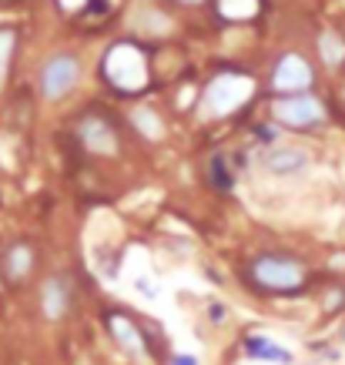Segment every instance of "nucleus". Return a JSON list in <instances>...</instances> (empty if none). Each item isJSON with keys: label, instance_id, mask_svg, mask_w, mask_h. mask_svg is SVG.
Here are the masks:
<instances>
[{"label": "nucleus", "instance_id": "obj_1", "mask_svg": "<svg viewBox=\"0 0 345 365\" xmlns=\"http://www.w3.org/2000/svg\"><path fill=\"white\" fill-rule=\"evenodd\" d=\"M252 91H255V81L248 78V74H218L205 88V94H201V104H198L201 118H208V121L228 118V114L238 111L252 98Z\"/></svg>", "mask_w": 345, "mask_h": 365}, {"label": "nucleus", "instance_id": "obj_2", "mask_svg": "<svg viewBox=\"0 0 345 365\" xmlns=\"http://www.w3.org/2000/svg\"><path fill=\"white\" fill-rule=\"evenodd\" d=\"M104 78L111 81L118 91L124 94H138V91L148 84V61L145 54L134 44H114L108 54H104Z\"/></svg>", "mask_w": 345, "mask_h": 365}, {"label": "nucleus", "instance_id": "obj_3", "mask_svg": "<svg viewBox=\"0 0 345 365\" xmlns=\"http://www.w3.org/2000/svg\"><path fill=\"white\" fill-rule=\"evenodd\" d=\"M272 114L275 121L285 124V128H312V124L325 121V108L322 101H315L312 94H282L275 104H272Z\"/></svg>", "mask_w": 345, "mask_h": 365}, {"label": "nucleus", "instance_id": "obj_4", "mask_svg": "<svg viewBox=\"0 0 345 365\" xmlns=\"http://www.w3.org/2000/svg\"><path fill=\"white\" fill-rule=\"evenodd\" d=\"M252 275H255L258 285H265V288H275V292H295V288H302V282H305V268H302L299 262H292V258L265 255V258H258L255 262Z\"/></svg>", "mask_w": 345, "mask_h": 365}, {"label": "nucleus", "instance_id": "obj_5", "mask_svg": "<svg viewBox=\"0 0 345 365\" xmlns=\"http://www.w3.org/2000/svg\"><path fill=\"white\" fill-rule=\"evenodd\" d=\"M78 81H81L78 57L57 54V57H51L44 64V71H41V94H44L47 101H61Z\"/></svg>", "mask_w": 345, "mask_h": 365}, {"label": "nucleus", "instance_id": "obj_6", "mask_svg": "<svg viewBox=\"0 0 345 365\" xmlns=\"http://www.w3.org/2000/svg\"><path fill=\"white\" fill-rule=\"evenodd\" d=\"M272 88L279 94H302V91L312 88V67L302 54H285L275 64V74H272Z\"/></svg>", "mask_w": 345, "mask_h": 365}, {"label": "nucleus", "instance_id": "obj_7", "mask_svg": "<svg viewBox=\"0 0 345 365\" xmlns=\"http://www.w3.org/2000/svg\"><path fill=\"white\" fill-rule=\"evenodd\" d=\"M309 151H302V148H295V144H272L265 155H262V168H265L268 175H299V171H305L309 168Z\"/></svg>", "mask_w": 345, "mask_h": 365}, {"label": "nucleus", "instance_id": "obj_8", "mask_svg": "<svg viewBox=\"0 0 345 365\" xmlns=\"http://www.w3.org/2000/svg\"><path fill=\"white\" fill-rule=\"evenodd\" d=\"M78 138L84 141L88 151H94V155H114V151H118V134L111 131V124L94 118V114L81 121Z\"/></svg>", "mask_w": 345, "mask_h": 365}, {"label": "nucleus", "instance_id": "obj_9", "mask_svg": "<svg viewBox=\"0 0 345 365\" xmlns=\"http://www.w3.org/2000/svg\"><path fill=\"white\" fill-rule=\"evenodd\" d=\"M108 329H111L114 342L121 345L124 352H131L134 359H145V355H148L145 335L138 332V325H134L128 315H108Z\"/></svg>", "mask_w": 345, "mask_h": 365}, {"label": "nucleus", "instance_id": "obj_10", "mask_svg": "<svg viewBox=\"0 0 345 365\" xmlns=\"http://www.w3.org/2000/svg\"><path fill=\"white\" fill-rule=\"evenodd\" d=\"M41 302H44V315L51 322L64 319L67 305H71V285H67V278H51L44 285V295H41Z\"/></svg>", "mask_w": 345, "mask_h": 365}, {"label": "nucleus", "instance_id": "obj_11", "mask_svg": "<svg viewBox=\"0 0 345 365\" xmlns=\"http://www.w3.org/2000/svg\"><path fill=\"white\" fill-rule=\"evenodd\" d=\"M245 352L252 355V359H258V362H275V365H292L295 362V355H292L289 349L275 345L272 339H265V335H252V339L245 342Z\"/></svg>", "mask_w": 345, "mask_h": 365}, {"label": "nucleus", "instance_id": "obj_12", "mask_svg": "<svg viewBox=\"0 0 345 365\" xmlns=\"http://www.w3.org/2000/svg\"><path fill=\"white\" fill-rule=\"evenodd\" d=\"M319 51H322V61L329 67H339L342 64V57H345V44H342V37L332 31H325L322 37H319Z\"/></svg>", "mask_w": 345, "mask_h": 365}, {"label": "nucleus", "instance_id": "obj_13", "mask_svg": "<svg viewBox=\"0 0 345 365\" xmlns=\"http://www.w3.org/2000/svg\"><path fill=\"white\" fill-rule=\"evenodd\" d=\"M134 128H138V131L145 134L148 141H161V138H165V124L158 121V114L155 111H145V108H141V111H134Z\"/></svg>", "mask_w": 345, "mask_h": 365}, {"label": "nucleus", "instance_id": "obj_14", "mask_svg": "<svg viewBox=\"0 0 345 365\" xmlns=\"http://www.w3.org/2000/svg\"><path fill=\"white\" fill-rule=\"evenodd\" d=\"M31 265H34V255L27 245H17V248L7 252V275L11 278H24L31 272Z\"/></svg>", "mask_w": 345, "mask_h": 365}, {"label": "nucleus", "instance_id": "obj_15", "mask_svg": "<svg viewBox=\"0 0 345 365\" xmlns=\"http://www.w3.org/2000/svg\"><path fill=\"white\" fill-rule=\"evenodd\" d=\"M14 47H17V34H14V31H0V88H4V81H7V74H11Z\"/></svg>", "mask_w": 345, "mask_h": 365}, {"label": "nucleus", "instance_id": "obj_16", "mask_svg": "<svg viewBox=\"0 0 345 365\" xmlns=\"http://www.w3.org/2000/svg\"><path fill=\"white\" fill-rule=\"evenodd\" d=\"M255 11L258 0H222V14L232 21H248V17H255Z\"/></svg>", "mask_w": 345, "mask_h": 365}, {"label": "nucleus", "instance_id": "obj_17", "mask_svg": "<svg viewBox=\"0 0 345 365\" xmlns=\"http://www.w3.org/2000/svg\"><path fill=\"white\" fill-rule=\"evenodd\" d=\"M212 181L218 185V188H228V185H232V178L225 175V158L222 155L212 161Z\"/></svg>", "mask_w": 345, "mask_h": 365}, {"label": "nucleus", "instance_id": "obj_18", "mask_svg": "<svg viewBox=\"0 0 345 365\" xmlns=\"http://www.w3.org/2000/svg\"><path fill=\"white\" fill-rule=\"evenodd\" d=\"M171 365H198V359L185 352V355H175V362H171Z\"/></svg>", "mask_w": 345, "mask_h": 365}, {"label": "nucleus", "instance_id": "obj_19", "mask_svg": "<svg viewBox=\"0 0 345 365\" xmlns=\"http://www.w3.org/2000/svg\"><path fill=\"white\" fill-rule=\"evenodd\" d=\"M181 4H201V0H181Z\"/></svg>", "mask_w": 345, "mask_h": 365}]
</instances>
